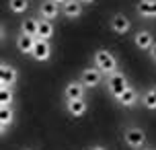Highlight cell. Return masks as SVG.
I'll list each match as a JSON object with an SVG mask.
<instances>
[{"mask_svg":"<svg viewBox=\"0 0 156 150\" xmlns=\"http://www.w3.org/2000/svg\"><path fill=\"white\" fill-rule=\"evenodd\" d=\"M93 62H94V68H99L105 76H111L113 72H117V58L109 49H97L93 55Z\"/></svg>","mask_w":156,"mask_h":150,"instance_id":"6da1fadb","label":"cell"},{"mask_svg":"<svg viewBox=\"0 0 156 150\" xmlns=\"http://www.w3.org/2000/svg\"><path fill=\"white\" fill-rule=\"evenodd\" d=\"M127 87H129V82H127V76H125L123 72L117 70V72H113L111 76H107V93H109L113 99H117Z\"/></svg>","mask_w":156,"mask_h":150,"instance_id":"7a4b0ae2","label":"cell"},{"mask_svg":"<svg viewBox=\"0 0 156 150\" xmlns=\"http://www.w3.org/2000/svg\"><path fill=\"white\" fill-rule=\"evenodd\" d=\"M123 140H125V144H127L129 148L138 150V148H142V146L146 144V134H144L142 127L129 126V127H125V130H123Z\"/></svg>","mask_w":156,"mask_h":150,"instance_id":"3957f363","label":"cell"},{"mask_svg":"<svg viewBox=\"0 0 156 150\" xmlns=\"http://www.w3.org/2000/svg\"><path fill=\"white\" fill-rule=\"evenodd\" d=\"M16 80H19V70H16L15 66L2 62V66H0V87L15 88Z\"/></svg>","mask_w":156,"mask_h":150,"instance_id":"277c9868","label":"cell"},{"mask_svg":"<svg viewBox=\"0 0 156 150\" xmlns=\"http://www.w3.org/2000/svg\"><path fill=\"white\" fill-rule=\"evenodd\" d=\"M103 76H105V74H103L99 68H84V70L80 72V78L78 80H80L86 88H97L101 84Z\"/></svg>","mask_w":156,"mask_h":150,"instance_id":"5b68a950","label":"cell"},{"mask_svg":"<svg viewBox=\"0 0 156 150\" xmlns=\"http://www.w3.org/2000/svg\"><path fill=\"white\" fill-rule=\"evenodd\" d=\"M84 93H86V87L80 80H70V82H66V87H64V99H66V103L84 99Z\"/></svg>","mask_w":156,"mask_h":150,"instance_id":"8992f818","label":"cell"},{"mask_svg":"<svg viewBox=\"0 0 156 150\" xmlns=\"http://www.w3.org/2000/svg\"><path fill=\"white\" fill-rule=\"evenodd\" d=\"M109 27H111V31L117 33V35H125V33L132 29V23H129V19H127L123 12H117V15L111 16Z\"/></svg>","mask_w":156,"mask_h":150,"instance_id":"52a82bcc","label":"cell"},{"mask_svg":"<svg viewBox=\"0 0 156 150\" xmlns=\"http://www.w3.org/2000/svg\"><path fill=\"white\" fill-rule=\"evenodd\" d=\"M31 58L37 60V62H47L51 58V45L47 39H37L35 41V48L31 52Z\"/></svg>","mask_w":156,"mask_h":150,"instance_id":"ba28073f","label":"cell"},{"mask_svg":"<svg viewBox=\"0 0 156 150\" xmlns=\"http://www.w3.org/2000/svg\"><path fill=\"white\" fill-rule=\"evenodd\" d=\"M115 101H117V105H121V107H127V109H132V107H136V103L142 101V99H140L138 91H136L133 87H127L123 93H121V95L115 99Z\"/></svg>","mask_w":156,"mask_h":150,"instance_id":"9c48e42d","label":"cell"},{"mask_svg":"<svg viewBox=\"0 0 156 150\" xmlns=\"http://www.w3.org/2000/svg\"><path fill=\"white\" fill-rule=\"evenodd\" d=\"M154 35L146 29H140V31L133 35V43H136V48L142 49V52H150V48L154 45Z\"/></svg>","mask_w":156,"mask_h":150,"instance_id":"30bf717a","label":"cell"},{"mask_svg":"<svg viewBox=\"0 0 156 150\" xmlns=\"http://www.w3.org/2000/svg\"><path fill=\"white\" fill-rule=\"evenodd\" d=\"M60 12H62V8H60V4L54 2V0H43V2L39 4V15H41V19L54 21Z\"/></svg>","mask_w":156,"mask_h":150,"instance_id":"8fae6325","label":"cell"},{"mask_svg":"<svg viewBox=\"0 0 156 150\" xmlns=\"http://www.w3.org/2000/svg\"><path fill=\"white\" fill-rule=\"evenodd\" d=\"M12 121H15L12 105H0V130H2V136L8 132V127L12 126Z\"/></svg>","mask_w":156,"mask_h":150,"instance_id":"7c38bea8","label":"cell"},{"mask_svg":"<svg viewBox=\"0 0 156 150\" xmlns=\"http://www.w3.org/2000/svg\"><path fill=\"white\" fill-rule=\"evenodd\" d=\"M82 2L80 0H66L62 4V15L66 19H78V16L82 15Z\"/></svg>","mask_w":156,"mask_h":150,"instance_id":"4fadbf2b","label":"cell"},{"mask_svg":"<svg viewBox=\"0 0 156 150\" xmlns=\"http://www.w3.org/2000/svg\"><path fill=\"white\" fill-rule=\"evenodd\" d=\"M136 12L142 19H156V0H140L136 4Z\"/></svg>","mask_w":156,"mask_h":150,"instance_id":"5bb4252c","label":"cell"},{"mask_svg":"<svg viewBox=\"0 0 156 150\" xmlns=\"http://www.w3.org/2000/svg\"><path fill=\"white\" fill-rule=\"evenodd\" d=\"M66 109L72 117H82L86 111H88V103L84 99H78V101H68L66 103Z\"/></svg>","mask_w":156,"mask_h":150,"instance_id":"9a60e30c","label":"cell"},{"mask_svg":"<svg viewBox=\"0 0 156 150\" xmlns=\"http://www.w3.org/2000/svg\"><path fill=\"white\" fill-rule=\"evenodd\" d=\"M35 41H37V37H31V35H19L16 37V49L21 52V54H29L31 55L33 48H35Z\"/></svg>","mask_w":156,"mask_h":150,"instance_id":"2e32d148","label":"cell"},{"mask_svg":"<svg viewBox=\"0 0 156 150\" xmlns=\"http://www.w3.org/2000/svg\"><path fill=\"white\" fill-rule=\"evenodd\" d=\"M54 37V23L47 19H39V29H37V39H51Z\"/></svg>","mask_w":156,"mask_h":150,"instance_id":"e0dca14e","label":"cell"},{"mask_svg":"<svg viewBox=\"0 0 156 150\" xmlns=\"http://www.w3.org/2000/svg\"><path fill=\"white\" fill-rule=\"evenodd\" d=\"M37 29H39V19H25L23 23H21V33L23 35L37 37Z\"/></svg>","mask_w":156,"mask_h":150,"instance_id":"ac0fdd59","label":"cell"},{"mask_svg":"<svg viewBox=\"0 0 156 150\" xmlns=\"http://www.w3.org/2000/svg\"><path fill=\"white\" fill-rule=\"evenodd\" d=\"M8 8L15 15H25L29 8V0H8Z\"/></svg>","mask_w":156,"mask_h":150,"instance_id":"d6986e66","label":"cell"},{"mask_svg":"<svg viewBox=\"0 0 156 150\" xmlns=\"http://www.w3.org/2000/svg\"><path fill=\"white\" fill-rule=\"evenodd\" d=\"M15 101V88L0 87V105H12Z\"/></svg>","mask_w":156,"mask_h":150,"instance_id":"ffe728a7","label":"cell"},{"mask_svg":"<svg viewBox=\"0 0 156 150\" xmlns=\"http://www.w3.org/2000/svg\"><path fill=\"white\" fill-rule=\"evenodd\" d=\"M142 103H144V107H146V109L156 111V97H154V93H152L150 88L142 95Z\"/></svg>","mask_w":156,"mask_h":150,"instance_id":"44dd1931","label":"cell"},{"mask_svg":"<svg viewBox=\"0 0 156 150\" xmlns=\"http://www.w3.org/2000/svg\"><path fill=\"white\" fill-rule=\"evenodd\" d=\"M150 60H152V62H156V41H154V45H152V48H150Z\"/></svg>","mask_w":156,"mask_h":150,"instance_id":"7402d4cb","label":"cell"},{"mask_svg":"<svg viewBox=\"0 0 156 150\" xmlns=\"http://www.w3.org/2000/svg\"><path fill=\"white\" fill-rule=\"evenodd\" d=\"M80 2H82L84 6H88V4H94V0H80Z\"/></svg>","mask_w":156,"mask_h":150,"instance_id":"603a6c76","label":"cell"},{"mask_svg":"<svg viewBox=\"0 0 156 150\" xmlns=\"http://www.w3.org/2000/svg\"><path fill=\"white\" fill-rule=\"evenodd\" d=\"M90 150H107V148H105V146H93Z\"/></svg>","mask_w":156,"mask_h":150,"instance_id":"cb8c5ba5","label":"cell"},{"mask_svg":"<svg viewBox=\"0 0 156 150\" xmlns=\"http://www.w3.org/2000/svg\"><path fill=\"white\" fill-rule=\"evenodd\" d=\"M150 91H152V93H154V97H156V84H154V87H150Z\"/></svg>","mask_w":156,"mask_h":150,"instance_id":"d4e9b609","label":"cell"},{"mask_svg":"<svg viewBox=\"0 0 156 150\" xmlns=\"http://www.w3.org/2000/svg\"><path fill=\"white\" fill-rule=\"evenodd\" d=\"M54 2H58V4H60V2H62V4H64V2H66V0H54Z\"/></svg>","mask_w":156,"mask_h":150,"instance_id":"484cf974","label":"cell"}]
</instances>
